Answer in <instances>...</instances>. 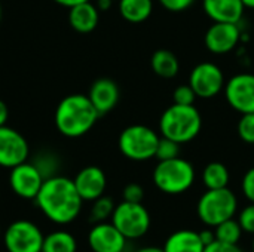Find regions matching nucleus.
I'll list each match as a JSON object with an SVG mask.
<instances>
[{"label": "nucleus", "mask_w": 254, "mask_h": 252, "mask_svg": "<svg viewBox=\"0 0 254 252\" xmlns=\"http://www.w3.org/2000/svg\"><path fill=\"white\" fill-rule=\"evenodd\" d=\"M34 201L43 215L55 224L73 223L83 203L73 180L63 175L46 178Z\"/></svg>", "instance_id": "1"}, {"label": "nucleus", "mask_w": 254, "mask_h": 252, "mask_svg": "<svg viewBox=\"0 0 254 252\" xmlns=\"http://www.w3.org/2000/svg\"><path fill=\"white\" fill-rule=\"evenodd\" d=\"M100 113L88 95L71 94L64 97L55 110V126L67 138H79L88 134L97 123Z\"/></svg>", "instance_id": "2"}, {"label": "nucleus", "mask_w": 254, "mask_h": 252, "mask_svg": "<svg viewBox=\"0 0 254 252\" xmlns=\"http://www.w3.org/2000/svg\"><path fill=\"white\" fill-rule=\"evenodd\" d=\"M202 129V117L195 105L171 104L159 119V132L179 144L193 141Z\"/></svg>", "instance_id": "3"}, {"label": "nucleus", "mask_w": 254, "mask_h": 252, "mask_svg": "<svg viewBox=\"0 0 254 252\" xmlns=\"http://www.w3.org/2000/svg\"><path fill=\"white\" fill-rule=\"evenodd\" d=\"M153 184L165 195L186 193L195 183V168L186 159L174 157L161 160L153 169Z\"/></svg>", "instance_id": "4"}, {"label": "nucleus", "mask_w": 254, "mask_h": 252, "mask_svg": "<svg viewBox=\"0 0 254 252\" xmlns=\"http://www.w3.org/2000/svg\"><path fill=\"white\" fill-rule=\"evenodd\" d=\"M237 209L238 199L229 187L207 190L196 205L198 218L207 227H216L220 223L234 218Z\"/></svg>", "instance_id": "5"}, {"label": "nucleus", "mask_w": 254, "mask_h": 252, "mask_svg": "<svg viewBox=\"0 0 254 252\" xmlns=\"http://www.w3.org/2000/svg\"><path fill=\"white\" fill-rule=\"evenodd\" d=\"M161 137L146 125H131L125 128L118 140L121 153L134 162H146L155 157Z\"/></svg>", "instance_id": "6"}, {"label": "nucleus", "mask_w": 254, "mask_h": 252, "mask_svg": "<svg viewBox=\"0 0 254 252\" xmlns=\"http://www.w3.org/2000/svg\"><path fill=\"white\" fill-rule=\"evenodd\" d=\"M112 223L127 239H140L149 232L152 220L143 203L124 201L116 205Z\"/></svg>", "instance_id": "7"}, {"label": "nucleus", "mask_w": 254, "mask_h": 252, "mask_svg": "<svg viewBox=\"0 0 254 252\" xmlns=\"http://www.w3.org/2000/svg\"><path fill=\"white\" fill-rule=\"evenodd\" d=\"M43 233L28 220H16L3 233V244L7 252H42Z\"/></svg>", "instance_id": "8"}, {"label": "nucleus", "mask_w": 254, "mask_h": 252, "mask_svg": "<svg viewBox=\"0 0 254 252\" xmlns=\"http://www.w3.org/2000/svg\"><path fill=\"white\" fill-rule=\"evenodd\" d=\"M189 85L198 98L210 100L217 97L226 85L223 70L214 62H199L189 74Z\"/></svg>", "instance_id": "9"}, {"label": "nucleus", "mask_w": 254, "mask_h": 252, "mask_svg": "<svg viewBox=\"0 0 254 252\" xmlns=\"http://www.w3.org/2000/svg\"><path fill=\"white\" fill-rule=\"evenodd\" d=\"M225 98L231 108L240 114L254 113V74L238 73L226 80Z\"/></svg>", "instance_id": "10"}, {"label": "nucleus", "mask_w": 254, "mask_h": 252, "mask_svg": "<svg viewBox=\"0 0 254 252\" xmlns=\"http://www.w3.org/2000/svg\"><path fill=\"white\" fill-rule=\"evenodd\" d=\"M28 154L30 147L22 134L6 125L0 126V166L12 169L27 162Z\"/></svg>", "instance_id": "11"}, {"label": "nucleus", "mask_w": 254, "mask_h": 252, "mask_svg": "<svg viewBox=\"0 0 254 252\" xmlns=\"http://www.w3.org/2000/svg\"><path fill=\"white\" fill-rule=\"evenodd\" d=\"M241 39V28L235 22H213L204 36L205 48L214 55L232 52Z\"/></svg>", "instance_id": "12"}, {"label": "nucleus", "mask_w": 254, "mask_h": 252, "mask_svg": "<svg viewBox=\"0 0 254 252\" xmlns=\"http://www.w3.org/2000/svg\"><path fill=\"white\" fill-rule=\"evenodd\" d=\"M45 178L34 163H19L10 169L9 186L12 192L22 199H36Z\"/></svg>", "instance_id": "13"}, {"label": "nucleus", "mask_w": 254, "mask_h": 252, "mask_svg": "<svg viewBox=\"0 0 254 252\" xmlns=\"http://www.w3.org/2000/svg\"><path fill=\"white\" fill-rule=\"evenodd\" d=\"M127 241L112 221L95 223L88 233V245L94 252H124Z\"/></svg>", "instance_id": "14"}, {"label": "nucleus", "mask_w": 254, "mask_h": 252, "mask_svg": "<svg viewBox=\"0 0 254 252\" xmlns=\"http://www.w3.org/2000/svg\"><path fill=\"white\" fill-rule=\"evenodd\" d=\"M77 193L83 199V202H92L104 195L107 187V178L101 168L98 166H86L77 172L73 180Z\"/></svg>", "instance_id": "15"}, {"label": "nucleus", "mask_w": 254, "mask_h": 252, "mask_svg": "<svg viewBox=\"0 0 254 252\" xmlns=\"http://www.w3.org/2000/svg\"><path fill=\"white\" fill-rule=\"evenodd\" d=\"M88 97L101 116L112 111L116 107L119 101V88L115 80L101 77L91 85Z\"/></svg>", "instance_id": "16"}, {"label": "nucleus", "mask_w": 254, "mask_h": 252, "mask_svg": "<svg viewBox=\"0 0 254 252\" xmlns=\"http://www.w3.org/2000/svg\"><path fill=\"white\" fill-rule=\"evenodd\" d=\"M202 9L213 22H235L244 16L243 0H202Z\"/></svg>", "instance_id": "17"}, {"label": "nucleus", "mask_w": 254, "mask_h": 252, "mask_svg": "<svg viewBox=\"0 0 254 252\" xmlns=\"http://www.w3.org/2000/svg\"><path fill=\"white\" fill-rule=\"evenodd\" d=\"M98 21H100V10L91 1H85L70 7L68 22L71 28L76 30L77 33L85 34L94 31L98 25Z\"/></svg>", "instance_id": "18"}, {"label": "nucleus", "mask_w": 254, "mask_h": 252, "mask_svg": "<svg viewBox=\"0 0 254 252\" xmlns=\"http://www.w3.org/2000/svg\"><path fill=\"white\" fill-rule=\"evenodd\" d=\"M162 250L164 252H204L205 245L199 238V232L183 229L171 233Z\"/></svg>", "instance_id": "19"}, {"label": "nucleus", "mask_w": 254, "mask_h": 252, "mask_svg": "<svg viewBox=\"0 0 254 252\" xmlns=\"http://www.w3.org/2000/svg\"><path fill=\"white\" fill-rule=\"evenodd\" d=\"M150 65H152L153 73L162 79H173L180 71L179 58L168 49L155 50L150 59Z\"/></svg>", "instance_id": "20"}, {"label": "nucleus", "mask_w": 254, "mask_h": 252, "mask_svg": "<svg viewBox=\"0 0 254 252\" xmlns=\"http://www.w3.org/2000/svg\"><path fill=\"white\" fill-rule=\"evenodd\" d=\"M152 12L153 0H119V13L128 22H144Z\"/></svg>", "instance_id": "21"}, {"label": "nucleus", "mask_w": 254, "mask_h": 252, "mask_svg": "<svg viewBox=\"0 0 254 252\" xmlns=\"http://www.w3.org/2000/svg\"><path fill=\"white\" fill-rule=\"evenodd\" d=\"M201 180L207 190L225 189L229 186L231 174H229V169L226 168V165H223L222 162H211L202 169Z\"/></svg>", "instance_id": "22"}, {"label": "nucleus", "mask_w": 254, "mask_h": 252, "mask_svg": "<svg viewBox=\"0 0 254 252\" xmlns=\"http://www.w3.org/2000/svg\"><path fill=\"white\" fill-rule=\"evenodd\" d=\"M77 242L73 235L64 230H57L45 236L42 252H76Z\"/></svg>", "instance_id": "23"}, {"label": "nucleus", "mask_w": 254, "mask_h": 252, "mask_svg": "<svg viewBox=\"0 0 254 252\" xmlns=\"http://www.w3.org/2000/svg\"><path fill=\"white\" fill-rule=\"evenodd\" d=\"M216 233V241L222 244H229V245H238L243 236V227L240 226L238 220H226L220 223L219 226L214 227Z\"/></svg>", "instance_id": "24"}, {"label": "nucleus", "mask_w": 254, "mask_h": 252, "mask_svg": "<svg viewBox=\"0 0 254 252\" xmlns=\"http://www.w3.org/2000/svg\"><path fill=\"white\" fill-rule=\"evenodd\" d=\"M115 208H116V205H115L113 199L103 195L98 199L92 201V208H91L89 218H91L92 223H103V221L112 218Z\"/></svg>", "instance_id": "25"}, {"label": "nucleus", "mask_w": 254, "mask_h": 252, "mask_svg": "<svg viewBox=\"0 0 254 252\" xmlns=\"http://www.w3.org/2000/svg\"><path fill=\"white\" fill-rule=\"evenodd\" d=\"M37 169L40 171V174L43 175V178H49L57 174V166H58V160L55 159V154H52L51 151H42L37 154L36 160L33 162Z\"/></svg>", "instance_id": "26"}, {"label": "nucleus", "mask_w": 254, "mask_h": 252, "mask_svg": "<svg viewBox=\"0 0 254 252\" xmlns=\"http://www.w3.org/2000/svg\"><path fill=\"white\" fill-rule=\"evenodd\" d=\"M179 154H180V144L173 141V140H170V138L161 137L158 149H156L155 159H158V162L170 160V159L179 157Z\"/></svg>", "instance_id": "27"}, {"label": "nucleus", "mask_w": 254, "mask_h": 252, "mask_svg": "<svg viewBox=\"0 0 254 252\" xmlns=\"http://www.w3.org/2000/svg\"><path fill=\"white\" fill-rule=\"evenodd\" d=\"M237 134L246 144H254V113L241 114L237 125Z\"/></svg>", "instance_id": "28"}, {"label": "nucleus", "mask_w": 254, "mask_h": 252, "mask_svg": "<svg viewBox=\"0 0 254 252\" xmlns=\"http://www.w3.org/2000/svg\"><path fill=\"white\" fill-rule=\"evenodd\" d=\"M196 94L195 91L192 89V86L188 83V85H180L174 89L173 92V100H174V104H180V105H195V101H196Z\"/></svg>", "instance_id": "29"}, {"label": "nucleus", "mask_w": 254, "mask_h": 252, "mask_svg": "<svg viewBox=\"0 0 254 252\" xmlns=\"http://www.w3.org/2000/svg\"><path fill=\"white\" fill-rule=\"evenodd\" d=\"M238 223L243 227L244 233H250L254 235V203L250 202V205H247L238 215Z\"/></svg>", "instance_id": "30"}, {"label": "nucleus", "mask_w": 254, "mask_h": 252, "mask_svg": "<svg viewBox=\"0 0 254 252\" xmlns=\"http://www.w3.org/2000/svg\"><path fill=\"white\" fill-rule=\"evenodd\" d=\"M122 198L127 202H134V203H141L144 198V190L140 184L137 183H129L125 186L122 192Z\"/></svg>", "instance_id": "31"}, {"label": "nucleus", "mask_w": 254, "mask_h": 252, "mask_svg": "<svg viewBox=\"0 0 254 252\" xmlns=\"http://www.w3.org/2000/svg\"><path fill=\"white\" fill-rule=\"evenodd\" d=\"M241 190L246 199L254 203V166L244 174L243 181H241Z\"/></svg>", "instance_id": "32"}, {"label": "nucleus", "mask_w": 254, "mask_h": 252, "mask_svg": "<svg viewBox=\"0 0 254 252\" xmlns=\"http://www.w3.org/2000/svg\"><path fill=\"white\" fill-rule=\"evenodd\" d=\"M159 1L170 12H183L195 3V0H159Z\"/></svg>", "instance_id": "33"}, {"label": "nucleus", "mask_w": 254, "mask_h": 252, "mask_svg": "<svg viewBox=\"0 0 254 252\" xmlns=\"http://www.w3.org/2000/svg\"><path fill=\"white\" fill-rule=\"evenodd\" d=\"M204 252H244L238 245H229V244H222L219 241H214L213 244L207 245Z\"/></svg>", "instance_id": "34"}, {"label": "nucleus", "mask_w": 254, "mask_h": 252, "mask_svg": "<svg viewBox=\"0 0 254 252\" xmlns=\"http://www.w3.org/2000/svg\"><path fill=\"white\" fill-rule=\"evenodd\" d=\"M199 238H201L202 244L207 247V245H210V244H213L216 241V233L211 229H204V230L199 232Z\"/></svg>", "instance_id": "35"}, {"label": "nucleus", "mask_w": 254, "mask_h": 252, "mask_svg": "<svg viewBox=\"0 0 254 252\" xmlns=\"http://www.w3.org/2000/svg\"><path fill=\"white\" fill-rule=\"evenodd\" d=\"M9 119V110H7V105L4 104V101L0 100V126H4L6 122Z\"/></svg>", "instance_id": "36"}, {"label": "nucleus", "mask_w": 254, "mask_h": 252, "mask_svg": "<svg viewBox=\"0 0 254 252\" xmlns=\"http://www.w3.org/2000/svg\"><path fill=\"white\" fill-rule=\"evenodd\" d=\"M54 1L70 9V7H73L76 4H80V3H85V1H91V0H54Z\"/></svg>", "instance_id": "37"}, {"label": "nucleus", "mask_w": 254, "mask_h": 252, "mask_svg": "<svg viewBox=\"0 0 254 252\" xmlns=\"http://www.w3.org/2000/svg\"><path fill=\"white\" fill-rule=\"evenodd\" d=\"M113 4V0H97L95 6L98 7V10H109Z\"/></svg>", "instance_id": "38"}, {"label": "nucleus", "mask_w": 254, "mask_h": 252, "mask_svg": "<svg viewBox=\"0 0 254 252\" xmlns=\"http://www.w3.org/2000/svg\"><path fill=\"white\" fill-rule=\"evenodd\" d=\"M135 252H164L162 248H158V247H146V248H141Z\"/></svg>", "instance_id": "39"}, {"label": "nucleus", "mask_w": 254, "mask_h": 252, "mask_svg": "<svg viewBox=\"0 0 254 252\" xmlns=\"http://www.w3.org/2000/svg\"><path fill=\"white\" fill-rule=\"evenodd\" d=\"M244 6L246 7H250V9H254V0H243Z\"/></svg>", "instance_id": "40"}, {"label": "nucleus", "mask_w": 254, "mask_h": 252, "mask_svg": "<svg viewBox=\"0 0 254 252\" xmlns=\"http://www.w3.org/2000/svg\"><path fill=\"white\" fill-rule=\"evenodd\" d=\"M0 21H1V4H0Z\"/></svg>", "instance_id": "41"}, {"label": "nucleus", "mask_w": 254, "mask_h": 252, "mask_svg": "<svg viewBox=\"0 0 254 252\" xmlns=\"http://www.w3.org/2000/svg\"><path fill=\"white\" fill-rule=\"evenodd\" d=\"M253 252H254V235H253Z\"/></svg>", "instance_id": "42"}, {"label": "nucleus", "mask_w": 254, "mask_h": 252, "mask_svg": "<svg viewBox=\"0 0 254 252\" xmlns=\"http://www.w3.org/2000/svg\"><path fill=\"white\" fill-rule=\"evenodd\" d=\"M0 238H1V230H0Z\"/></svg>", "instance_id": "43"}]
</instances>
